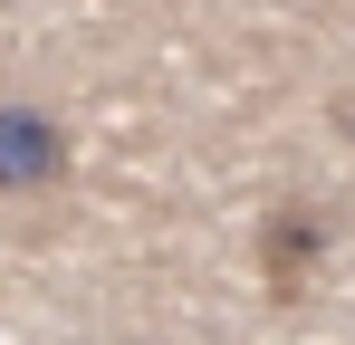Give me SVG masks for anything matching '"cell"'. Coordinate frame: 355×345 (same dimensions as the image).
<instances>
[{
    "mask_svg": "<svg viewBox=\"0 0 355 345\" xmlns=\"http://www.w3.org/2000/svg\"><path fill=\"white\" fill-rule=\"evenodd\" d=\"M77 163V134L49 106H0V192H49Z\"/></svg>",
    "mask_w": 355,
    "mask_h": 345,
    "instance_id": "cell-1",
    "label": "cell"
},
{
    "mask_svg": "<svg viewBox=\"0 0 355 345\" xmlns=\"http://www.w3.org/2000/svg\"><path fill=\"white\" fill-rule=\"evenodd\" d=\"M259 249H269V288H279V297H288L297 288V269H307V259H317V221H307V211H269V230H259Z\"/></svg>",
    "mask_w": 355,
    "mask_h": 345,
    "instance_id": "cell-2",
    "label": "cell"
}]
</instances>
